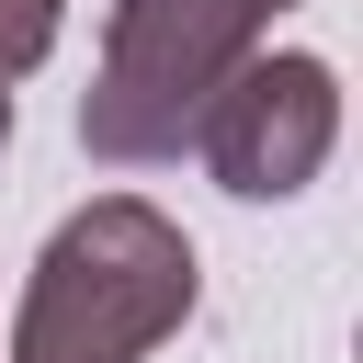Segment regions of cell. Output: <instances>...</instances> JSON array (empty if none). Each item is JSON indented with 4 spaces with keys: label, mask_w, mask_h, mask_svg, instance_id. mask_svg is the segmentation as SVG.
<instances>
[{
    "label": "cell",
    "mask_w": 363,
    "mask_h": 363,
    "mask_svg": "<svg viewBox=\"0 0 363 363\" xmlns=\"http://www.w3.org/2000/svg\"><path fill=\"white\" fill-rule=\"evenodd\" d=\"M193 284H204L193 272V238L147 193H91L34 250L0 363H147L159 340H182Z\"/></svg>",
    "instance_id": "1"
},
{
    "label": "cell",
    "mask_w": 363,
    "mask_h": 363,
    "mask_svg": "<svg viewBox=\"0 0 363 363\" xmlns=\"http://www.w3.org/2000/svg\"><path fill=\"white\" fill-rule=\"evenodd\" d=\"M261 34H272L261 0H113L102 11V68L79 91V147L102 170L182 159L204 102L261 57Z\"/></svg>",
    "instance_id": "2"
},
{
    "label": "cell",
    "mask_w": 363,
    "mask_h": 363,
    "mask_svg": "<svg viewBox=\"0 0 363 363\" xmlns=\"http://www.w3.org/2000/svg\"><path fill=\"white\" fill-rule=\"evenodd\" d=\"M329 147H340V68L306 57V45L250 57V68L204 102V125H193V159H204L238 204H295V193L329 170Z\"/></svg>",
    "instance_id": "3"
},
{
    "label": "cell",
    "mask_w": 363,
    "mask_h": 363,
    "mask_svg": "<svg viewBox=\"0 0 363 363\" xmlns=\"http://www.w3.org/2000/svg\"><path fill=\"white\" fill-rule=\"evenodd\" d=\"M57 34H68V0H0V79L45 68V57H57Z\"/></svg>",
    "instance_id": "4"
},
{
    "label": "cell",
    "mask_w": 363,
    "mask_h": 363,
    "mask_svg": "<svg viewBox=\"0 0 363 363\" xmlns=\"http://www.w3.org/2000/svg\"><path fill=\"white\" fill-rule=\"evenodd\" d=\"M0 147H11V79H0Z\"/></svg>",
    "instance_id": "5"
},
{
    "label": "cell",
    "mask_w": 363,
    "mask_h": 363,
    "mask_svg": "<svg viewBox=\"0 0 363 363\" xmlns=\"http://www.w3.org/2000/svg\"><path fill=\"white\" fill-rule=\"evenodd\" d=\"M261 11H295V0H261Z\"/></svg>",
    "instance_id": "6"
}]
</instances>
